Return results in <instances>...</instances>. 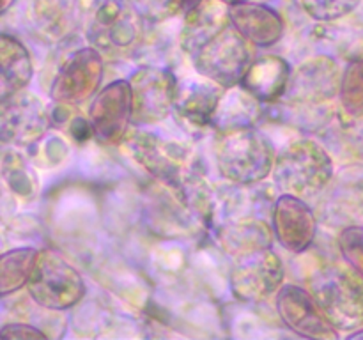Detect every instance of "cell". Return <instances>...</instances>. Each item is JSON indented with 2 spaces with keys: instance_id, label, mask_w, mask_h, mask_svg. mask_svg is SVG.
Masks as SVG:
<instances>
[{
  "instance_id": "obj_1",
  "label": "cell",
  "mask_w": 363,
  "mask_h": 340,
  "mask_svg": "<svg viewBox=\"0 0 363 340\" xmlns=\"http://www.w3.org/2000/svg\"><path fill=\"white\" fill-rule=\"evenodd\" d=\"M335 165L328 149L312 138H300L277 151L273 181L282 193L312 198L333 179Z\"/></svg>"
},
{
  "instance_id": "obj_2",
  "label": "cell",
  "mask_w": 363,
  "mask_h": 340,
  "mask_svg": "<svg viewBox=\"0 0 363 340\" xmlns=\"http://www.w3.org/2000/svg\"><path fill=\"white\" fill-rule=\"evenodd\" d=\"M220 176L233 184L252 186L273 174L277 151L268 137L255 128L222 133L215 151Z\"/></svg>"
},
{
  "instance_id": "obj_3",
  "label": "cell",
  "mask_w": 363,
  "mask_h": 340,
  "mask_svg": "<svg viewBox=\"0 0 363 340\" xmlns=\"http://www.w3.org/2000/svg\"><path fill=\"white\" fill-rule=\"evenodd\" d=\"M308 290L337 332L363 326V278L347 266H328L315 273Z\"/></svg>"
},
{
  "instance_id": "obj_4",
  "label": "cell",
  "mask_w": 363,
  "mask_h": 340,
  "mask_svg": "<svg viewBox=\"0 0 363 340\" xmlns=\"http://www.w3.org/2000/svg\"><path fill=\"white\" fill-rule=\"evenodd\" d=\"M27 293L45 310H69L85 296V282L78 269L53 248L39 250L27 282Z\"/></svg>"
},
{
  "instance_id": "obj_5",
  "label": "cell",
  "mask_w": 363,
  "mask_h": 340,
  "mask_svg": "<svg viewBox=\"0 0 363 340\" xmlns=\"http://www.w3.org/2000/svg\"><path fill=\"white\" fill-rule=\"evenodd\" d=\"M248 45L233 25H227L191 53V62L197 74L229 89L241 84L254 60Z\"/></svg>"
},
{
  "instance_id": "obj_6",
  "label": "cell",
  "mask_w": 363,
  "mask_h": 340,
  "mask_svg": "<svg viewBox=\"0 0 363 340\" xmlns=\"http://www.w3.org/2000/svg\"><path fill=\"white\" fill-rule=\"evenodd\" d=\"M105 74V62L96 46L74 50L57 71L50 87V98L57 105L80 106L99 92Z\"/></svg>"
},
{
  "instance_id": "obj_7",
  "label": "cell",
  "mask_w": 363,
  "mask_h": 340,
  "mask_svg": "<svg viewBox=\"0 0 363 340\" xmlns=\"http://www.w3.org/2000/svg\"><path fill=\"white\" fill-rule=\"evenodd\" d=\"M284 261L272 246H268L234 259L229 283L238 300L257 303L279 293L284 285Z\"/></svg>"
},
{
  "instance_id": "obj_8",
  "label": "cell",
  "mask_w": 363,
  "mask_h": 340,
  "mask_svg": "<svg viewBox=\"0 0 363 340\" xmlns=\"http://www.w3.org/2000/svg\"><path fill=\"white\" fill-rule=\"evenodd\" d=\"M128 145L138 165L155 179L174 188H181L188 181L190 154L179 142L147 130H135Z\"/></svg>"
},
{
  "instance_id": "obj_9",
  "label": "cell",
  "mask_w": 363,
  "mask_h": 340,
  "mask_svg": "<svg viewBox=\"0 0 363 340\" xmlns=\"http://www.w3.org/2000/svg\"><path fill=\"white\" fill-rule=\"evenodd\" d=\"M94 140L101 145H117L128 137L133 123V92L130 80H113L99 89L89 106Z\"/></svg>"
},
{
  "instance_id": "obj_10",
  "label": "cell",
  "mask_w": 363,
  "mask_h": 340,
  "mask_svg": "<svg viewBox=\"0 0 363 340\" xmlns=\"http://www.w3.org/2000/svg\"><path fill=\"white\" fill-rule=\"evenodd\" d=\"M133 92V124L149 126L165 120L176 105L177 78L165 67L145 66L130 78Z\"/></svg>"
},
{
  "instance_id": "obj_11",
  "label": "cell",
  "mask_w": 363,
  "mask_h": 340,
  "mask_svg": "<svg viewBox=\"0 0 363 340\" xmlns=\"http://www.w3.org/2000/svg\"><path fill=\"white\" fill-rule=\"evenodd\" d=\"M52 126V119L38 96L20 91L2 99L0 138L6 145L27 147L35 144Z\"/></svg>"
},
{
  "instance_id": "obj_12",
  "label": "cell",
  "mask_w": 363,
  "mask_h": 340,
  "mask_svg": "<svg viewBox=\"0 0 363 340\" xmlns=\"http://www.w3.org/2000/svg\"><path fill=\"white\" fill-rule=\"evenodd\" d=\"M144 18L131 0H99L85 38L98 50L128 48L138 39Z\"/></svg>"
},
{
  "instance_id": "obj_13",
  "label": "cell",
  "mask_w": 363,
  "mask_h": 340,
  "mask_svg": "<svg viewBox=\"0 0 363 340\" xmlns=\"http://www.w3.org/2000/svg\"><path fill=\"white\" fill-rule=\"evenodd\" d=\"M275 305L284 324L298 336L318 340H335L340 336V332L333 328L318 307L311 290L296 283H284L275 294Z\"/></svg>"
},
{
  "instance_id": "obj_14",
  "label": "cell",
  "mask_w": 363,
  "mask_h": 340,
  "mask_svg": "<svg viewBox=\"0 0 363 340\" xmlns=\"http://www.w3.org/2000/svg\"><path fill=\"white\" fill-rule=\"evenodd\" d=\"M272 227L280 246L291 254L307 251L318 234L314 209L305 198L291 193H282L273 204Z\"/></svg>"
},
{
  "instance_id": "obj_15",
  "label": "cell",
  "mask_w": 363,
  "mask_h": 340,
  "mask_svg": "<svg viewBox=\"0 0 363 340\" xmlns=\"http://www.w3.org/2000/svg\"><path fill=\"white\" fill-rule=\"evenodd\" d=\"M342 71L332 57H314L293 71L286 99L291 105L318 106L339 96Z\"/></svg>"
},
{
  "instance_id": "obj_16",
  "label": "cell",
  "mask_w": 363,
  "mask_h": 340,
  "mask_svg": "<svg viewBox=\"0 0 363 340\" xmlns=\"http://www.w3.org/2000/svg\"><path fill=\"white\" fill-rule=\"evenodd\" d=\"M230 25L255 48H269L284 38L286 21L279 11L259 0L229 4Z\"/></svg>"
},
{
  "instance_id": "obj_17",
  "label": "cell",
  "mask_w": 363,
  "mask_h": 340,
  "mask_svg": "<svg viewBox=\"0 0 363 340\" xmlns=\"http://www.w3.org/2000/svg\"><path fill=\"white\" fill-rule=\"evenodd\" d=\"M225 89L216 81L199 74V78H184L177 84L176 105L177 115L197 130L213 128L218 103Z\"/></svg>"
},
{
  "instance_id": "obj_18",
  "label": "cell",
  "mask_w": 363,
  "mask_h": 340,
  "mask_svg": "<svg viewBox=\"0 0 363 340\" xmlns=\"http://www.w3.org/2000/svg\"><path fill=\"white\" fill-rule=\"evenodd\" d=\"M291 76H293V69L284 57L264 53L252 60L241 80V85L250 91L259 101L277 103L286 96Z\"/></svg>"
},
{
  "instance_id": "obj_19",
  "label": "cell",
  "mask_w": 363,
  "mask_h": 340,
  "mask_svg": "<svg viewBox=\"0 0 363 340\" xmlns=\"http://www.w3.org/2000/svg\"><path fill=\"white\" fill-rule=\"evenodd\" d=\"M261 119L262 101H259L243 85L238 84L223 91L213 117V128H216L220 133H227L243 128H255Z\"/></svg>"
},
{
  "instance_id": "obj_20",
  "label": "cell",
  "mask_w": 363,
  "mask_h": 340,
  "mask_svg": "<svg viewBox=\"0 0 363 340\" xmlns=\"http://www.w3.org/2000/svg\"><path fill=\"white\" fill-rule=\"evenodd\" d=\"M230 25L229 4L223 0H206L195 9L184 13L183 46L194 53L202 42Z\"/></svg>"
},
{
  "instance_id": "obj_21",
  "label": "cell",
  "mask_w": 363,
  "mask_h": 340,
  "mask_svg": "<svg viewBox=\"0 0 363 340\" xmlns=\"http://www.w3.org/2000/svg\"><path fill=\"white\" fill-rule=\"evenodd\" d=\"M0 62H2V92L0 98L25 91L34 76V64L27 46L14 35H0Z\"/></svg>"
},
{
  "instance_id": "obj_22",
  "label": "cell",
  "mask_w": 363,
  "mask_h": 340,
  "mask_svg": "<svg viewBox=\"0 0 363 340\" xmlns=\"http://www.w3.org/2000/svg\"><path fill=\"white\" fill-rule=\"evenodd\" d=\"M273 227L257 218H241L227 223L220 232V243L234 259L248 251L272 246Z\"/></svg>"
},
{
  "instance_id": "obj_23",
  "label": "cell",
  "mask_w": 363,
  "mask_h": 340,
  "mask_svg": "<svg viewBox=\"0 0 363 340\" xmlns=\"http://www.w3.org/2000/svg\"><path fill=\"white\" fill-rule=\"evenodd\" d=\"M39 250L32 246H20L4 251L0 257V294L7 298L27 287L30 273L34 269Z\"/></svg>"
},
{
  "instance_id": "obj_24",
  "label": "cell",
  "mask_w": 363,
  "mask_h": 340,
  "mask_svg": "<svg viewBox=\"0 0 363 340\" xmlns=\"http://www.w3.org/2000/svg\"><path fill=\"white\" fill-rule=\"evenodd\" d=\"M340 105L353 119L363 117V59L351 60L342 71L339 89Z\"/></svg>"
},
{
  "instance_id": "obj_25",
  "label": "cell",
  "mask_w": 363,
  "mask_h": 340,
  "mask_svg": "<svg viewBox=\"0 0 363 340\" xmlns=\"http://www.w3.org/2000/svg\"><path fill=\"white\" fill-rule=\"evenodd\" d=\"M2 176L11 191L20 197H30L35 191L38 179L20 152L6 151L2 158Z\"/></svg>"
},
{
  "instance_id": "obj_26",
  "label": "cell",
  "mask_w": 363,
  "mask_h": 340,
  "mask_svg": "<svg viewBox=\"0 0 363 340\" xmlns=\"http://www.w3.org/2000/svg\"><path fill=\"white\" fill-rule=\"evenodd\" d=\"M362 0H300V6L312 20L335 21L353 13Z\"/></svg>"
},
{
  "instance_id": "obj_27",
  "label": "cell",
  "mask_w": 363,
  "mask_h": 340,
  "mask_svg": "<svg viewBox=\"0 0 363 340\" xmlns=\"http://www.w3.org/2000/svg\"><path fill=\"white\" fill-rule=\"evenodd\" d=\"M339 250L346 264L363 278V227L350 225L344 227L339 234Z\"/></svg>"
},
{
  "instance_id": "obj_28",
  "label": "cell",
  "mask_w": 363,
  "mask_h": 340,
  "mask_svg": "<svg viewBox=\"0 0 363 340\" xmlns=\"http://www.w3.org/2000/svg\"><path fill=\"white\" fill-rule=\"evenodd\" d=\"M131 4L144 20L152 23L169 20L177 11H183L179 0H131Z\"/></svg>"
},
{
  "instance_id": "obj_29",
  "label": "cell",
  "mask_w": 363,
  "mask_h": 340,
  "mask_svg": "<svg viewBox=\"0 0 363 340\" xmlns=\"http://www.w3.org/2000/svg\"><path fill=\"white\" fill-rule=\"evenodd\" d=\"M0 335L4 339H46V333L39 329L38 326L28 324V322H11V324H4L0 329Z\"/></svg>"
},
{
  "instance_id": "obj_30",
  "label": "cell",
  "mask_w": 363,
  "mask_h": 340,
  "mask_svg": "<svg viewBox=\"0 0 363 340\" xmlns=\"http://www.w3.org/2000/svg\"><path fill=\"white\" fill-rule=\"evenodd\" d=\"M69 135L74 138L77 142H85L89 138H94V130H92V124L89 117H82L77 115L71 119L69 123Z\"/></svg>"
},
{
  "instance_id": "obj_31",
  "label": "cell",
  "mask_w": 363,
  "mask_h": 340,
  "mask_svg": "<svg viewBox=\"0 0 363 340\" xmlns=\"http://www.w3.org/2000/svg\"><path fill=\"white\" fill-rule=\"evenodd\" d=\"M202 2H206V0H179L181 9H183V13H188V11L195 9V7L201 6Z\"/></svg>"
},
{
  "instance_id": "obj_32",
  "label": "cell",
  "mask_w": 363,
  "mask_h": 340,
  "mask_svg": "<svg viewBox=\"0 0 363 340\" xmlns=\"http://www.w3.org/2000/svg\"><path fill=\"white\" fill-rule=\"evenodd\" d=\"M14 2L16 0H0V14H6L14 6Z\"/></svg>"
},
{
  "instance_id": "obj_33",
  "label": "cell",
  "mask_w": 363,
  "mask_h": 340,
  "mask_svg": "<svg viewBox=\"0 0 363 340\" xmlns=\"http://www.w3.org/2000/svg\"><path fill=\"white\" fill-rule=\"evenodd\" d=\"M347 339H363V326L362 328L354 329V332L347 333Z\"/></svg>"
},
{
  "instance_id": "obj_34",
  "label": "cell",
  "mask_w": 363,
  "mask_h": 340,
  "mask_svg": "<svg viewBox=\"0 0 363 340\" xmlns=\"http://www.w3.org/2000/svg\"><path fill=\"white\" fill-rule=\"evenodd\" d=\"M223 2H227V4H236V2H243V0H223Z\"/></svg>"
},
{
  "instance_id": "obj_35",
  "label": "cell",
  "mask_w": 363,
  "mask_h": 340,
  "mask_svg": "<svg viewBox=\"0 0 363 340\" xmlns=\"http://www.w3.org/2000/svg\"><path fill=\"white\" fill-rule=\"evenodd\" d=\"M362 142H363V138H362Z\"/></svg>"
}]
</instances>
